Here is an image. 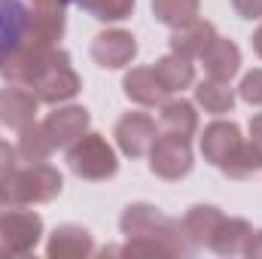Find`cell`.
<instances>
[{
	"label": "cell",
	"instance_id": "cell-1",
	"mask_svg": "<svg viewBox=\"0 0 262 259\" xmlns=\"http://www.w3.org/2000/svg\"><path fill=\"white\" fill-rule=\"evenodd\" d=\"M122 232L128 235L125 253H183V229L149 204H131L122 213Z\"/></svg>",
	"mask_w": 262,
	"mask_h": 259
},
{
	"label": "cell",
	"instance_id": "cell-2",
	"mask_svg": "<svg viewBox=\"0 0 262 259\" xmlns=\"http://www.w3.org/2000/svg\"><path fill=\"white\" fill-rule=\"evenodd\" d=\"M3 192L12 204H31V201H49L61 192V174L43 162H34L25 171H9L3 177Z\"/></svg>",
	"mask_w": 262,
	"mask_h": 259
},
{
	"label": "cell",
	"instance_id": "cell-3",
	"mask_svg": "<svg viewBox=\"0 0 262 259\" xmlns=\"http://www.w3.org/2000/svg\"><path fill=\"white\" fill-rule=\"evenodd\" d=\"M73 174L85 177V180H104L116 174V156L110 149V143L101 134H85L79 137V143L70 149L67 156Z\"/></svg>",
	"mask_w": 262,
	"mask_h": 259
},
{
	"label": "cell",
	"instance_id": "cell-4",
	"mask_svg": "<svg viewBox=\"0 0 262 259\" xmlns=\"http://www.w3.org/2000/svg\"><path fill=\"white\" fill-rule=\"evenodd\" d=\"M31 89H34V95L40 101L58 104V101H67V98H73L79 92V76L73 73L64 52H58L49 64L43 67V73L31 82Z\"/></svg>",
	"mask_w": 262,
	"mask_h": 259
},
{
	"label": "cell",
	"instance_id": "cell-5",
	"mask_svg": "<svg viewBox=\"0 0 262 259\" xmlns=\"http://www.w3.org/2000/svg\"><path fill=\"white\" fill-rule=\"evenodd\" d=\"M43 235V223L31 210H12L0 217V253H28Z\"/></svg>",
	"mask_w": 262,
	"mask_h": 259
},
{
	"label": "cell",
	"instance_id": "cell-6",
	"mask_svg": "<svg viewBox=\"0 0 262 259\" xmlns=\"http://www.w3.org/2000/svg\"><path fill=\"white\" fill-rule=\"evenodd\" d=\"M64 31V0H37V9L28 12L25 37L28 46H52Z\"/></svg>",
	"mask_w": 262,
	"mask_h": 259
},
{
	"label": "cell",
	"instance_id": "cell-7",
	"mask_svg": "<svg viewBox=\"0 0 262 259\" xmlns=\"http://www.w3.org/2000/svg\"><path fill=\"white\" fill-rule=\"evenodd\" d=\"M149 168L152 174L165 177V180H180L189 174L192 168V153H189V140L183 137H159L152 143V153H149Z\"/></svg>",
	"mask_w": 262,
	"mask_h": 259
},
{
	"label": "cell",
	"instance_id": "cell-8",
	"mask_svg": "<svg viewBox=\"0 0 262 259\" xmlns=\"http://www.w3.org/2000/svg\"><path fill=\"white\" fill-rule=\"evenodd\" d=\"M116 143L125 156H143L156 143V122L146 113H128L116 125Z\"/></svg>",
	"mask_w": 262,
	"mask_h": 259
},
{
	"label": "cell",
	"instance_id": "cell-9",
	"mask_svg": "<svg viewBox=\"0 0 262 259\" xmlns=\"http://www.w3.org/2000/svg\"><path fill=\"white\" fill-rule=\"evenodd\" d=\"M244 140H241V131L235 122H213V125H207L204 134H201V153H204V159L210 162V165H216V168H223L226 165V159L241 146Z\"/></svg>",
	"mask_w": 262,
	"mask_h": 259
},
{
	"label": "cell",
	"instance_id": "cell-10",
	"mask_svg": "<svg viewBox=\"0 0 262 259\" xmlns=\"http://www.w3.org/2000/svg\"><path fill=\"white\" fill-rule=\"evenodd\" d=\"M92 55L101 67H125L137 55V43L125 31H107L98 34L92 43Z\"/></svg>",
	"mask_w": 262,
	"mask_h": 259
},
{
	"label": "cell",
	"instance_id": "cell-11",
	"mask_svg": "<svg viewBox=\"0 0 262 259\" xmlns=\"http://www.w3.org/2000/svg\"><path fill=\"white\" fill-rule=\"evenodd\" d=\"M37 95L28 92V89H3L0 92V122L9 125V128H28L34 122V113H37Z\"/></svg>",
	"mask_w": 262,
	"mask_h": 259
},
{
	"label": "cell",
	"instance_id": "cell-12",
	"mask_svg": "<svg viewBox=\"0 0 262 259\" xmlns=\"http://www.w3.org/2000/svg\"><path fill=\"white\" fill-rule=\"evenodd\" d=\"M28 25V9L18 0H0V64L21 43Z\"/></svg>",
	"mask_w": 262,
	"mask_h": 259
},
{
	"label": "cell",
	"instance_id": "cell-13",
	"mask_svg": "<svg viewBox=\"0 0 262 259\" xmlns=\"http://www.w3.org/2000/svg\"><path fill=\"white\" fill-rule=\"evenodd\" d=\"M43 125H46V131H49V137H52L55 146H67L70 140L82 137V131H85V125H89V113H85L82 107L55 110Z\"/></svg>",
	"mask_w": 262,
	"mask_h": 259
},
{
	"label": "cell",
	"instance_id": "cell-14",
	"mask_svg": "<svg viewBox=\"0 0 262 259\" xmlns=\"http://www.w3.org/2000/svg\"><path fill=\"white\" fill-rule=\"evenodd\" d=\"M125 95H128L131 101H137V104H143V107H152V104H162L165 101V85L159 82V76H156V70H149V67H134L128 76H125Z\"/></svg>",
	"mask_w": 262,
	"mask_h": 259
},
{
	"label": "cell",
	"instance_id": "cell-15",
	"mask_svg": "<svg viewBox=\"0 0 262 259\" xmlns=\"http://www.w3.org/2000/svg\"><path fill=\"white\" fill-rule=\"evenodd\" d=\"M201 61H204V70L213 76V79H229L235 76V70L241 64V52L232 40H213L204 52H201Z\"/></svg>",
	"mask_w": 262,
	"mask_h": 259
},
{
	"label": "cell",
	"instance_id": "cell-16",
	"mask_svg": "<svg viewBox=\"0 0 262 259\" xmlns=\"http://www.w3.org/2000/svg\"><path fill=\"white\" fill-rule=\"evenodd\" d=\"M216 40V31H213V25H207V21H189V25H183L174 37H171V49L177 52V55H183V58H192V55H201L210 43Z\"/></svg>",
	"mask_w": 262,
	"mask_h": 259
},
{
	"label": "cell",
	"instance_id": "cell-17",
	"mask_svg": "<svg viewBox=\"0 0 262 259\" xmlns=\"http://www.w3.org/2000/svg\"><path fill=\"white\" fill-rule=\"evenodd\" d=\"M195 125H198V116H195V110H192L189 101H168L162 107V116H159L162 134L189 140V134L195 131Z\"/></svg>",
	"mask_w": 262,
	"mask_h": 259
},
{
	"label": "cell",
	"instance_id": "cell-18",
	"mask_svg": "<svg viewBox=\"0 0 262 259\" xmlns=\"http://www.w3.org/2000/svg\"><path fill=\"white\" fill-rule=\"evenodd\" d=\"M247 238H250V226H247L244 220H226V217H223L207 244H210L216 253H238V250H244Z\"/></svg>",
	"mask_w": 262,
	"mask_h": 259
},
{
	"label": "cell",
	"instance_id": "cell-19",
	"mask_svg": "<svg viewBox=\"0 0 262 259\" xmlns=\"http://www.w3.org/2000/svg\"><path fill=\"white\" fill-rule=\"evenodd\" d=\"M92 253V238L85 229H76V226H64L52 235L49 241V256H89Z\"/></svg>",
	"mask_w": 262,
	"mask_h": 259
},
{
	"label": "cell",
	"instance_id": "cell-20",
	"mask_svg": "<svg viewBox=\"0 0 262 259\" xmlns=\"http://www.w3.org/2000/svg\"><path fill=\"white\" fill-rule=\"evenodd\" d=\"M152 70H156L159 82L165 85V92H180V89H186L192 82V64H189V58H183L177 52L168 55V58H162Z\"/></svg>",
	"mask_w": 262,
	"mask_h": 259
},
{
	"label": "cell",
	"instance_id": "cell-21",
	"mask_svg": "<svg viewBox=\"0 0 262 259\" xmlns=\"http://www.w3.org/2000/svg\"><path fill=\"white\" fill-rule=\"evenodd\" d=\"M220 220H223V213H220L216 207H204V204H198V207H192V210L186 213V220H183V232H186L192 241H198V244H207L210 235L216 232Z\"/></svg>",
	"mask_w": 262,
	"mask_h": 259
},
{
	"label": "cell",
	"instance_id": "cell-22",
	"mask_svg": "<svg viewBox=\"0 0 262 259\" xmlns=\"http://www.w3.org/2000/svg\"><path fill=\"white\" fill-rule=\"evenodd\" d=\"M195 98H198V104H201L207 113H229L232 104H235V95H232L229 82H226V79H213V76H210L207 82L198 85Z\"/></svg>",
	"mask_w": 262,
	"mask_h": 259
},
{
	"label": "cell",
	"instance_id": "cell-23",
	"mask_svg": "<svg viewBox=\"0 0 262 259\" xmlns=\"http://www.w3.org/2000/svg\"><path fill=\"white\" fill-rule=\"evenodd\" d=\"M152 12L159 21H165L171 28H183V25L195 21L198 0H152Z\"/></svg>",
	"mask_w": 262,
	"mask_h": 259
},
{
	"label": "cell",
	"instance_id": "cell-24",
	"mask_svg": "<svg viewBox=\"0 0 262 259\" xmlns=\"http://www.w3.org/2000/svg\"><path fill=\"white\" fill-rule=\"evenodd\" d=\"M259 168H262V149L256 143H241V146L226 159V165H223V171H226L229 177H235V180H244V177L256 174Z\"/></svg>",
	"mask_w": 262,
	"mask_h": 259
},
{
	"label": "cell",
	"instance_id": "cell-25",
	"mask_svg": "<svg viewBox=\"0 0 262 259\" xmlns=\"http://www.w3.org/2000/svg\"><path fill=\"white\" fill-rule=\"evenodd\" d=\"M52 149H55V143H52V137H49L46 125H28V128H21L18 153H21L28 162H43Z\"/></svg>",
	"mask_w": 262,
	"mask_h": 259
},
{
	"label": "cell",
	"instance_id": "cell-26",
	"mask_svg": "<svg viewBox=\"0 0 262 259\" xmlns=\"http://www.w3.org/2000/svg\"><path fill=\"white\" fill-rule=\"evenodd\" d=\"M76 3L101 21H119V18L131 15V9H134V0H76Z\"/></svg>",
	"mask_w": 262,
	"mask_h": 259
},
{
	"label": "cell",
	"instance_id": "cell-27",
	"mask_svg": "<svg viewBox=\"0 0 262 259\" xmlns=\"http://www.w3.org/2000/svg\"><path fill=\"white\" fill-rule=\"evenodd\" d=\"M241 98L247 104H262V70H253L241 82Z\"/></svg>",
	"mask_w": 262,
	"mask_h": 259
},
{
	"label": "cell",
	"instance_id": "cell-28",
	"mask_svg": "<svg viewBox=\"0 0 262 259\" xmlns=\"http://www.w3.org/2000/svg\"><path fill=\"white\" fill-rule=\"evenodd\" d=\"M244 18H262V0H232Z\"/></svg>",
	"mask_w": 262,
	"mask_h": 259
},
{
	"label": "cell",
	"instance_id": "cell-29",
	"mask_svg": "<svg viewBox=\"0 0 262 259\" xmlns=\"http://www.w3.org/2000/svg\"><path fill=\"white\" fill-rule=\"evenodd\" d=\"M12 165H15V149H12L9 143L0 140V180L12 171Z\"/></svg>",
	"mask_w": 262,
	"mask_h": 259
},
{
	"label": "cell",
	"instance_id": "cell-30",
	"mask_svg": "<svg viewBox=\"0 0 262 259\" xmlns=\"http://www.w3.org/2000/svg\"><path fill=\"white\" fill-rule=\"evenodd\" d=\"M244 250L250 253V256H262V232H250V238H247V244H244Z\"/></svg>",
	"mask_w": 262,
	"mask_h": 259
},
{
	"label": "cell",
	"instance_id": "cell-31",
	"mask_svg": "<svg viewBox=\"0 0 262 259\" xmlns=\"http://www.w3.org/2000/svg\"><path fill=\"white\" fill-rule=\"evenodd\" d=\"M250 137H253L250 143H256V146L262 149V113L253 116V122H250Z\"/></svg>",
	"mask_w": 262,
	"mask_h": 259
},
{
	"label": "cell",
	"instance_id": "cell-32",
	"mask_svg": "<svg viewBox=\"0 0 262 259\" xmlns=\"http://www.w3.org/2000/svg\"><path fill=\"white\" fill-rule=\"evenodd\" d=\"M253 49L259 52V58H262V28L256 31V34H253Z\"/></svg>",
	"mask_w": 262,
	"mask_h": 259
},
{
	"label": "cell",
	"instance_id": "cell-33",
	"mask_svg": "<svg viewBox=\"0 0 262 259\" xmlns=\"http://www.w3.org/2000/svg\"><path fill=\"white\" fill-rule=\"evenodd\" d=\"M3 204H9V201H6V192H3V180H0V207H3Z\"/></svg>",
	"mask_w": 262,
	"mask_h": 259
}]
</instances>
